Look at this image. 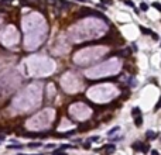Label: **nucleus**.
<instances>
[{
    "label": "nucleus",
    "instance_id": "19",
    "mask_svg": "<svg viewBox=\"0 0 161 155\" xmlns=\"http://www.w3.org/2000/svg\"><path fill=\"white\" fill-rule=\"evenodd\" d=\"M18 155H25V154H18ZM38 155H41V154H38Z\"/></svg>",
    "mask_w": 161,
    "mask_h": 155
},
{
    "label": "nucleus",
    "instance_id": "9",
    "mask_svg": "<svg viewBox=\"0 0 161 155\" xmlns=\"http://www.w3.org/2000/svg\"><path fill=\"white\" fill-rule=\"evenodd\" d=\"M140 30H141V33L143 34H150V35L153 34V31H150L148 28H146V27H143V25H140Z\"/></svg>",
    "mask_w": 161,
    "mask_h": 155
},
{
    "label": "nucleus",
    "instance_id": "1",
    "mask_svg": "<svg viewBox=\"0 0 161 155\" xmlns=\"http://www.w3.org/2000/svg\"><path fill=\"white\" fill-rule=\"evenodd\" d=\"M40 93H41L40 85H31L14 100V107H18V110H23V112L30 110L40 101Z\"/></svg>",
    "mask_w": 161,
    "mask_h": 155
},
{
    "label": "nucleus",
    "instance_id": "11",
    "mask_svg": "<svg viewBox=\"0 0 161 155\" xmlns=\"http://www.w3.org/2000/svg\"><path fill=\"white\" fill-rule=\"evenodd\" d=\"M155 137H157V134L153 133V131H148V133H147V138H148V140H150V138L153 140V138H155Z\"/></svg>",
    "mask_w": 161,
    "mask_h": 155
},
{
    "label": "nucleus",
    "instance_id": "10",
    "mask_svg": "<svg viewBox=\"0 0 161 155\" xmlns=\"http://www.w3.org/2000/svg\"><path fill=\"white\" fill-rule=\"evenodd\" d=\"M119 130H120L119 127H115V128H112V130L109 131V133H107V135H109V137H112V135H113V134H116V133H117Z\"/></svg>",
    "mask_w": 161,
    "mask_h": 155
},
{
    "label": "nucleus",
    "instance_id": "12",
    "mask_svg": "<svg viewBox=\"0 0 161 155\" xmlns=\"http://www.w3.org/2000/svg\"><path fill=\"white\" fill-rule=\"evenodd\" d=\"M140 9H141V11H147L148 10V6H147L146 3H141L140 4Z\"/></svg>",
    "mask_w": 161,
    "mask_h": 155
},
{
    "label": "nucleus",
    "instance_id": "16",
    "mask_svg": "<svg viewBox=\"0 0 161 155\" xmlns=\"http://www.w3.org/2000/svg\"><path fill=\"white\" fill-rule=\"evenodd\" d=\"M124 3L127 4V6H130V7H134V3H133V2H130V0H126Z\"/></svg>",
    "mask_w": 161,
    "mask_h": 155
},
{
    "label": "nucleus",
    "instance_id": "8",
    "mask_svg": "<svg viewBox=\"0 0 161 155\" xmlns=\"http://www.w3.org/2000/svg\"><path fill=\"white\" fill-rule=\"evenodd\" d=\"M132 116H133V117L141 116V112H140V109H139V107H133V110H132Z\"/></svg>",
    "mask_w": 161,
    "mask_h": 155
},
{
    "label": "nucleus",
    "instance_id": "20",
    "mask_svg": "<svg viewBox=\"0 0 161 155\" xmlns=\"http://www.w3.org/2000/svg\"><path fill=\"white\" fill-rule=\"evenodd\" d=\"M160 45H161V44H160Z\"/></svg>",
    "mask_w": 161,
    "mask_h": 155
},
{
    "label": "nucleus",
    "instance_id": "13",
    "mask_svg": "<svg viewBox=\"0 0 161 155\" xmlns=\"http://www.w3.org/2000/svg\"><path fill=\"white\" fill-rule=\"evenodd\" d=\"M151 6H153V7H155L158 11H161V4H160V3H157V2H155V3H153Z\"/></svg>",
    "mask_w": 161,
    "mask_h": 155
},
{
    "label": "nucleus",
    "instance_id": "2",
    "mask_svg": "<svg viewBox=\"0 0 161 155\" xmlns=\"http://www.w3.org/2000/svg\"><path fill=\"white\" fill-rule=\"evenodd\" d=\"M28 66H30V72L34 73V75H47V73L52 72L54 69L52 61H50L48 58H40V57L31 58L28 62Z\"/></svg>",
    "mask_w": 161,
    "mask_h": 155
},
{
    "label": "nucleus",
    "instance_id": "15",
    "mask_svg": "<svg viewBox=\"0 0 161 155\" xmlns=\"http://www.w3.org/2000/svg\"><path fill=\"white\" fill-rule=\"evenodd\" d=\"M160 107H161V99L158 100V103H157V105H155V109H154V110L157 112V110H160Z\"/></svg>",
    "mask_w": 161,
    "mask_h": 155
},
{
    "label": "nucleus",
    "instance_id": "17",
    "mask_svg": "<svg viewBox=\"0 0 161 155\" xmlns=\"http://www.w3.org/2000/svg\"><path fill=\"white\" fill-rule=\"evenodd\" d=\"M102 3H106V4H112V0H100Z\"/></svg>",
    "mask_w": 161,
    "mask_h": 155
},
{
    "label": "nucleus",
    "instance_id": "7",
    "mask_svg": "<svg viewBox=\"0 0 161 155\" xmlns=\"http://www.w3.org/2000/svg\"><path fill=\"white\" fill-rule=\"evenodd\" d=\"M134 124H136L137 127H140L141 124H143V117H141V116H137V117H134Z\"/></svg>",
    "mask_w": 161,
    "mask_h": 155
},
{
    "label": "nucleus",
    "instance_id": "14",
    "mask_svg": "<svg viewBox=\"0 0 161 155\" xmlns=\"http://www.w3.org/2000/svg\"><path fill=\"white\" fill-rule=\"evenodd\" d=\"M52 155H68L67 152H64V151H57V152H54Z\"/></svg>",
    "mask_w": 161,
    "mask_h": 155
},
{
    "label": "nucleus",
    "instance_id": "5",
    "mask_svg": "<svg viewBox=\"0 0 161 155\" xmlns=\"http://www.w3.org/2000/svg\"><path fill=\"white\" fill-rule=\"evenodd\" d=\"M133 149H136V151H140V149H141V151L143 152H147V149H148V147H144L143 145V142H141V141H137L136 144H133Z\"/></svg>",
    "mask_w": 161,
    "mask_h": 155
},
{
    "label": "nucleus",
    "instance_id": "6",
    "mask_svg": "<svg viewBox=\"0 0 161 155\" xmlns=\"http://www.w3.org/2000/svg\"><path fill=\"white\" fill-rule=\"evenodd\" d=\"M105 151H106V154H107V155H110L112 152L115 151V145H113V144L106 145V147H105Z\"/></svg>",
    "mask_w": 161,
    "mask_h": 155
},
{
    "label": "nucleus",
    "instance_id": "3",
    "mask_svg": "<svg viewBox=\"0 0 161 155\" xmlns=\"http://www.w3.org/2000/svg\"><path fill=\"white\" fill-rule=\"evenodd\" d=\"M52 117H54V112L51 109H48V110H44V112L38 113V114L34 116L33 119H30L28 121H27V126H28L30 128L40 130V128H44V127L50 126Z\"/></svg>",
    "mask_w": 161,
    "mask_h": 155
},
{
    "label": "nucleus",
    "instance_id": "18",
    "mask_svg": "<svg viewBox=\"0 0 161 155\" xmlns=\"http://www.w3.org/2000/svg\"><path fill=\"white\" fill-rule=\"evenodd\" d=\"M151 155H158V152L155 151V149H153V151H151Z\"/></svg>",
    "mask_w": 161,
    "mask_h": 155
},
{
    "label": "nucleus",
    "instance_id": "4",
    "mask_svg": "<svg viewBox=\"0 0 161 155\" xmlns=\"http://www.w3.org/2000/svg\"><path fill=\"white\" fill-rule=\"evenodd\" d=\"M2 41L4 45H14L17 42V33L14 31L13 27L6 28V33L2 34Z\"/></svg>",
    "mask_w": 161,
    "mask_h": 155
}]
</instances>
